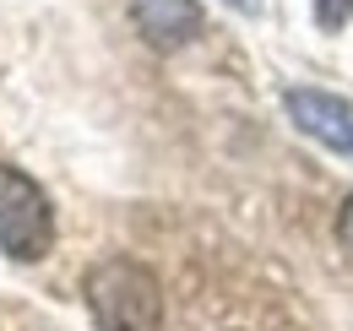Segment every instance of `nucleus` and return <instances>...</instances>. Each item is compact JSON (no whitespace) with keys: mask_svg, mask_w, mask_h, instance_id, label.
Instances as JSON below:
<instances>
[{"mask_svg":"<svg viewBox=\"0 0 353 331\" xmlns=\"http://www.w3.org/2000/svg\"><path fill=\"white\" fill-rule=\"evenodd\" d=\"M82 293H88L98 331H163V288L131 255L98 261L82 283Z\"/></svg>","mask_w":353,"mask_h":331,"instance_id":"f257e3e1","label":"nucleus"},{"mask_svg":"<svg viewBox=\"0 0 353 331\" xmlns=\"http://www.w3.org/2000/svg\"><path fill=\"white\" fill-rule=\"evenodd\" d=\"M0 250L22 266L44 261L54 250V207L44 185L17 163H0Z\"/></svg>","mask_w":353,"mask_h":331,"instance_id":"f03ea898","label":"nucleus"},{"mask_svg":"<svg viewBox=\"0 0 353 331\" xmlns=\"http://www.w3.org/2000/svg\"><path fill=\"white\" fill-rule=\"evenodd\" d=\"M283 103H288V120L299 125L305 136H315L321 147L353 158V103H348V98L321 92V87H288Z\"/></svg>","mask_w":353,"mask_h":331,"instance_id":"7ed1b4c3","label":"nucleus"},{"mask_svg":"<svg viewBox=\"0 0 353 331\" xmlns=\"http://www.w3.org/2000/svg\"><path fill=\"white\" fill-rule=\"evenodd\" d=\"M125 11H131L136 33L152 49H163V54L185 49L201 33V6L196 0H125Z\"/></svg>","mask_w":353,"mask_h":331,"instance_id":"20e7f679","label":"nucleus"},{"mask_svg":"<svg viewBox=\"0 0 353 331\" xmlns=\"http://www.w3.org/2000/svg\"><path fill=\"white\" fill-rule=\"evenodd\" d=\"M315 17H321V28H337L343 22V0H315Z\"/></svg>","mask_w":353,"mask_h":331,"instance_id":"39448f33","label":"nucleus"},{"mask_svg":"<svg viewBox=\"0 0 353 331\" xmlns=\"http://www.w3.org/2000/svg\"><path fill=\"white\" fill-rule=\"evenodd\" d=\"M337 239H343V245L353 250V196L343 201V212H337Z\"/></svg>","mask_w":353,"mask_h":331,"instance_id":"423d86ee","label":"nucleus"},{"mask_svg":"<svg viewBox=\"0 0 353 331\" xmlns=\"http://www.w3.org/2000/svg\"><path fill=\"white\" fill-rule=\"evenodd\" d=\"M228 6H256V0H228Z\"/></svg>","mask_w":353,"mask_h":331,"instance_id":"0eeeda50","label":"nucleus"}]
</instances>
